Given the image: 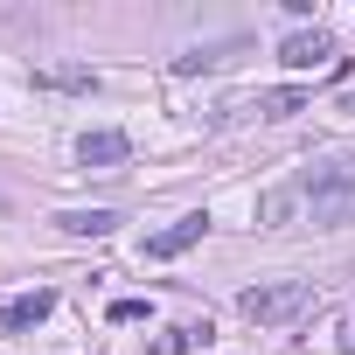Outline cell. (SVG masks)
<instances>
[{
  "mask_svg": "<svg viewBox=\"0 0 355 355\" xmlns=\"http://www.w3.org/2000/svg\"><path fill=\"white\" fill-rule=\"evenodd\" d=\"M258 223H265V230H293V223L348 230V223H355V153L306 160L300 174H286L279 189H265V196H258Z\"/></svg>",
  "mask_w": 355,
  "mask_h": 355,
  "instance_id": "1",
  "label": "cell"
},
{
  "mask_svg": "<svg viewBox=\"0 0 355 355\" xmlns=\"http://www.w3.org/2000/svg\"><path fill=\"white\" fill-rule=\"evenodd\" d=\"M306 306H320V293H313L306 279H265V286H244V293H237V313H244L251 327H286V320H300Z\"/></svg>",
  "mask_w": 355,
  "mask_h": 355,
  "instance_id": "2",
  "label": "cell"
},
{
  "mask_svg": "<svg viewBox=\"0 0 355 355\" xmlns=\"http://www.w3.org/2000/svg\"><path fill=\"white\" fill-rule=\"evenodd\" d=\"M306 105H313V91H306V84H279V91H258V98L223 105V112H216V125H230V119H293V112H306Z\"/></svg>",
  "mask_w": 355,
  "mask_h": 355,
  "instance_id": "3",
  "label": "cell"
},
{
  "mask_svg": "<svg viewBox=\"0 0 355 355\" xmlns=\"http://www.w3.org/2000/svg\"><path fill=\"white\" fill-rule=\"evenodd\" d=\"M209 237V209H189V216H174L167 230H153L146 244H139V258L146 265H167V258H182V251H196Z\"/></svg>",
  "mask_w": 355,
  "mask_h": 355,
  "instance_id": "4",
  "label": "cell"
},
{
  "mask_svg": "<svg viewBox=\"0 0 355 355\" xmlns=\"http://www.w3.org/2000/svg\"><path fill=\"white\" fill-rule=\"evenodd\" d=\"M279 63L286 70H341V49H334L327 28H300V35L279 42Z\"/></svg>",
  "mask_w": 355,
  "mask_h": 355,
  "instance_id": "5",
  "label": "cell"
},
{
  "mask_svg": "<svg viewBox=\"0 0 355 355\" xmlns=\"http://www.w3.org/2000/svg\"><path fill=\"white\" fill-rule=\"evenodd\" d=\"M125 160H132V139H125L119 125H98V132L77 139V167H91V174H112V167H125Z\"/></svg>",
  "mask_w": 355,
  "mask_h": 355,
  "instance_id": "6",
  "label": "cell"
},
{
  "mask_svg": "<svg viewBox=\"0 0 355 355\" xmlns=\"http://www.w3.org/2000/svg\"><path fill=\"white\" fill-rule=\"evenodd\" d=\"M56 313V293L49 286H35V293H15L8 306H0V334H28V327H42Z\"/></svg>",
  "mask_w": 355,
  "mask_h": 355,
  "instance_id": "7",
  "label": "cell"
},
{
  "mask_svg": "<svg viewBox=\"0 0 355 355\" xmlns=\"http://www.w3.org/2000/svg\"><path fill=\"white\" fill-rule=\"evenodd\" d=\"M251 42L244 35H223V42H189L182 56H174V77H202V70H223L230 56H244Z\"/></svg>",
  "mask_w": 355,
  "mask_h": 355,
  "instance_id": "8",
  "label": "cell"
},
{
  "mask_svg": "<svg viewBox=\"0 0 355 355\" xmlns=\"http://www.w3.org/2000/svg\"><path fill=\"white\" fill-rule=\"evenodd\" d=\"M119 223H125L119 209H63L56 216V230H70V237H112Z\"/></svg>",
  "mask_w": 355,
  "mask_h": 355,
  "instance_id": "9",
  "label": "cell"
},
{
  "mask_svg": "<svg viewBox=\"0 0 355 355\" xmlns=\"http://www.w3.org/2000/svg\"><path fill=\"white\" fill-rule=\"evenodd\" d=\"M35 84H42V91H91L98 77H91L84 63H56V70H35Z\"/></svg>",
  "mask_w": 355,
  "mask_h": 355,
  "instance_id": "10",
  "label": "cell"
},
{
  "mask_svg": "<svg viewBox=\"0 0 355 355\" xmlns=\"http://www.w3.org/2000/svg\"><path fill=\"white\" fill-rule=\"evenodd\" d=\"M146 313H153V300H112V327H132Z\"/></svg>",
  "mask_w": 355,
  "mask_h": 355,
  "instance_id": "11",
  "label": "cell"
}]
</instances>
